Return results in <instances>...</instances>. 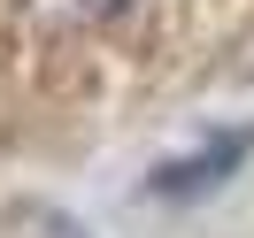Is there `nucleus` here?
Returning <instances> with one entry per match:
<instances>
[{"instance_id": "f257e3e1", "label": "nucleus", "mask_w": 254, "mask_h": 238, "mask_svg": "<svg viewBox=\"0 0 254 238\" xmlns=\"http://www.w3.org/2000/svg\"><path fill=\"white\" fill-rule=\"evenodd\" d=\"M31 16H47V23H108V16H124L131 0H23Z\"/></svg>"}]
</instances>
